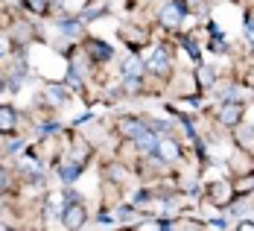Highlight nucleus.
Listing matches in <instances>:
<instances>
[{"mask_svg":"<svg viewBox=\"0 0 254 231\" xmlns=\"http://www.w3.org/2000/svg\"><path fill=\"white\" fill-rule=\"evenodd\" d=\"M184 12H187V3H184V0H170V3H164V6H161V24L170 26V29H176V26L184 21Z\"/></svg>","mask_w":254,"mask_h":231,"instance_id":"f03ea898","label":"nucleus"},{"mask_svg":"<svg viewBox=\"0 0 254 231\" xmlns=\"http://www.w3.org/2000/svg\"><path fill=\"white\" fill-rule=\"evenodd\" d=\"M140 68H143L140 59H137V56H128L126 65H123V74H126V77H140Z\"/></svg>","mask_w":254,"mask_h":231,"instance_id":"f8f14e48","label":"nucleus"},{"mask_svg":"<svg viewBox=\"0 0 254 231\" xmlns=\"http://www.w3.org/2000/svg\"><path fill=\"white\" fill-rule=\"evenodd\" d=\"M146 71H149V74H158V77L167 74V71H170V53L164 50V47H158V50L149 56V62H146Z\"/></svg>","mask_w":254,"mask_h":231,"instance_id":"20e7f679","label":"nucleus"},{"mask_svg":"<svg viewBox=\"0 0 254 231\" xmlns=\"http://www.w3.org/2000/svg\"><path fill=\"white\" fill-rule=\"evenodd\" d=\"M62 223H64L67 231H79L82 226H85V208L79 205V199H70V205H64Z\"/></svg>","mask_w":254,"mask_h":231,"instance_id":"7ed1b4c3","label":"nucleus"},{"mask_svg":"<svg viewBox=\"0 0 254 231\" xmlns=\"http://www.w3.org/2000/svg\"><path fill=\"white\" fill-rule=\"evenodd\" d=\"M44 100H47L50 105H64L67 103V85H50Z\"/></svg>","mask_w":254,"mask_h":231,"instance_id":"1a4fd4ad","label":"nucleus"},{"mask_svg":"<svg viewBox=\"0 0 254 231\" xmlns=\"http://www.w3.org/2000/svg\"><path fill=\"white\" fill-rule=\"evenodd\" d=\"M181 231H196V229H193V226H184V229H181Z\"/></svg>","mask_w":254,"mask_h":231,"instance_id":"aec40b11","label":"nucleus"},{"mask_svg":"<svg viewBox=\"0 0 254 231\" xmlns=\"http://www.w3.org/2000/svg\"><path fill=\"white\" fill-rule=\"evenodd\" d=\"M29 6H32L35 12H47V6H50V3H47V0H29Z\"/></svg>","mask_w":254,"mask_h":231,"instance_id":"f3484780","label":"nucleus"},{"mask_svg":"<svg viewBox=\"0 0 254 231\" xmlns=\"http://www.w3.org/2000/svg\"><path fill=\"white\" fill-rule=\"evenodd\" d=\"M237 141H240L243 150L254 153V129H237Z\"/></svg>","mask_w":254,"mask_h":231,"instance_id":"9d476101","label":"nucleus"},{"mask_svg":"<svg viewBox=\"0 0 254 231\" xmlns=\"http://www.w3.org/2000/svg\"><path fill=\"white\" fill-rule=\"evenodd\" d=\"M117 132H120V135H126L128 141L140 144V141H143L152 129L146 126V123H140L137 117H120V120H117Z\"/></svg>","mask_w":254,"mask_h":231,"instance_id":"f257e3e1","label":"nucleus"},{"mask_svg":"<svg viewBox=\"0 0 254 231\" xmlns=\"http://www.w3.org/2000/svg\"><path fill=\"white\" fill-rule=\"evenodd\" d=\"M117 217H120V220H134V208H131V205L117 208Z\"/></svg>","mask_w":254,"mask_h":231,"instance_id":"2eb2a0df","label":"nucleus"},{"mask_svg":"<svg viewBox=\"0 0 254 231\" xmlns=\"http://www.w3.org/2000/svg\"><path fill=\"white\" fill-rule=\"evenodd\" d=\"M6 187H9V173L0 167V190H6Z\"/></svg>","mask_w":254,"mask_h":231,"instance_id":"a211bd4d","label":"nucleus"},{"mask_svg":"<svg viewBox=\"0 0 254 231\" xmlns=\"http://www.w3.org/2000/svg\"><path fill=\"white\" fill-rule=\"evenodd\" d=\"M237 231H254V223L246 220V223H240V229H237Z\"/></svg>","mask_w":254,"mask_h":231,"instance_id":"6ab92c4d","label":"nucleus"},{"mask_svg":"<svg viewBox=\"0 0 254 231\" xmlns=\"http://www.w3.org/2000/svg\"><path fill=\"white\" fill-rule=\"evenodd\" d=\"M246 38H249V41H254V12L246 18Z\"/></svg>","mask_w":254,"mask_h":231,"instance_id":"dca6fc26","label":"nucleus"},{"mask_svg":"<svg viewBox=\"0 0 254 231\" xmlns=\"http://www.w3.org/2000/svg\"><path fill=\"white\" fill-rule=\"evenodd\" d=\"M79 173H82V164H79V161H64V164L59 167V176H62L64 184H73Z\"/></svg>","mask_w":254,"mask_h":231,"instance_id":"6e6552de","label":"nucleus"},{"mask_svg":"<svg viewBox=\"0 0 254 231\" xmlns=\"http://www.w3.org/2000/svg\"><path fill=\"white\" fill-rule=\"evenodd\" d=\"M88 56L97 62H108L114 56V47H108L105 41H88Z\"/></svg>","mask_w":254,"mask_h":231,"instance_id":"423d86ee","label":"nucleus"},{"mask_svg":"<svg viewBox=\"0 0 254 231\" xmlns=\"http://www.w3.org/2000/svg\"><path fill=\"white\" fill-rule=\"evenodd\" d=\"M0 211H3V202H0Z\"/></svg>","mask_w":254,"mask_h":231,"instance_id":"412c9836","label":"nucleus"},{"mask_svg":"<svg viewBox=\"0 0 254 231\" xmlns=\"http://www.w3.org/2000/svg\"><path fill=\"white\" fill-rule=\"evenodd\" d=\"M199 82L210 88V85H213V68H202V71H199Z\"/></svg>","mask_w":254,"mask_h":231,"instance_id":"4468645a","label":"nucleus"},{"mask_svg":"<svg viewBox=\"0 0 254 231\" xmlns=\"http://www.w3.org/2000/svg\"><path fill=\"white\" fill-rule=\"evenodd\" d=\"M18 126V111L12 105H0V132H12Z\"/></svg>","mask_w":254,"mask_h":231,"instance_id":"0eeeda50","label":"nucleus"},{"mask_svg":"<svg viewBox=\"0 0 254 231\" xmlns=\"http://www.w3.org/2000/svg\"><path fill=\"white\" fill-rule=\"evenodd\" d=\"M137 231H173V226L167 220H149V223H140Z\"/></svg>","mask_w":254,"mask_h":231,"instance_id":"9b49d317","label":"nucleus"},{"mask_svg":"<svg viewBox=\"0 0 254 231\" xmlns=\"http://www.w3.org/2000/svg\"><path fill=\"white\" fill-rule=\"evenodd\" d=\"M240 117H243V105L240 103H225L219 111V120L225 126H240Z\"/></svg>","mask_w":254,"mask_h":231,"instance_id":"39448f33","label":"nucleus"},{"mask_svg":"<svg viewBox=\"0 0 254 231\" xmlns=\"http://www.w3.org/2000/svg\"><path fill=\"white\" fill-rule=\"evenodd\" d=\"M59 32H62V35H76V32H79V21H76V18L62 21V24H59Z\"/></svg>","mask_w":254,"mask_h":231,"instance_id":"ddd939ff","label":"nucleus"}]
</instances>
